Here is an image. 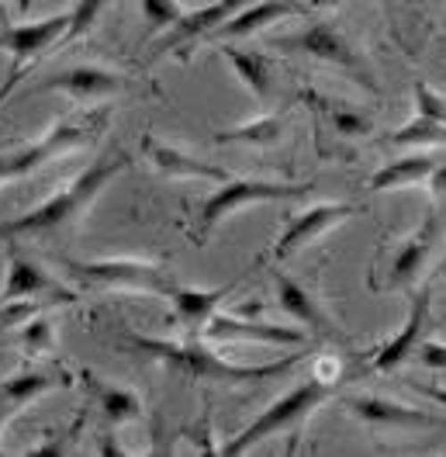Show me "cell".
<instances>
[{"instance_id":"cell-1","label":"cell","mask_w":446,"mask_h":457,"mask_svg":"<svg viewBox=\"0 0 446 457\" xmlns=\"http://www.w3.org/2000/svg\"><path fill=\"white\" fill-rule=\"evenodd\" d=\"M128 163H132V160H128V153H121V149L112 153V156H104V160H94L84 173H77L62 191H56L49 201H42L38 208H31V212L18 215V219L0 222V239L18 243V239H35V236H53L59 228L80 222L87 212H90V204L97 201V195H101Z\"/></svg>"},{"instance_id":"cell-2","label":"cell","mask_w":446,"mask_h":457,"mask_svg":"<svg viewBox=\"0 0 446 457\" xmlns=\"http://www.w3.org/2000/svg\"><path fill=\"white\" fill-rule=\"evenodd\" d=\"M128 343L142 350V353H149V357H156V361H163L169 364L173 371L180 374H191L197 381H270V378H284V374L291 371L305 353H291V357H284L277 364H228L222 361L215 350H208L201 337L187 343H163V340H145V337H128Z\"/></svg>"},{"instance_id":"cell-3","label":"cell","mask_w":446,"mask_h":457,"mask_svg":"<svg viewBox=\"0 0 446 457\" xmlns=\"http://www.w3.org/2000/svg\"><path fill=\"white\" fill-rule=\"evenodd\" d=\"M333 381H322V378H305L301 385H294L284 399H277L270 409H263L256 420H252L250 427L243 429L235 440H228L222 447V454L235 457V454H246L250 447L256 444H263L267 436H277L284 429H294L301 427L308 416L322 405L326 399H333Z\"/></svg>"},{"instance_id":"cell-4","label":"cell","mask_w":446,"mask_h":457,"mask_svg":"<svg viewBox=\"0 0 446 457\" xmlns=\"http://www.w3.org/2000/svg\"><path fill=\"white\" fill-rule=\"evenodd\" d=\"M108 118H112V112H94L87 114L84 121H59V125H53L42 139H35L31 145H21L14 153H0V184L18 180L25 173H35L38 167H45L49 160H56L62 153L90 143L104 129Z\"/></svg>"},{"instance_id":"cell-5","label":"cell","mask_w":446,"mask_h":457,"mask_svg":"<svg viewBox=\"0 0 446 457\" xmlns=\"http://www.w3.org/2000/svg\"><path fill=\"white\" fill-rule=\"evenodd\" d=\"M66 25H70V14L42 18V21H29V25H4L0 29V49L11 53L7 80L0 84V104L18 90V84L25 80V73L38 59L45 56V53H53V49H62Z\"/></svg>"},{"instance_id":"cell-6","label":"cell","mask_w":446,"mask_h":457,"mask_svg":"<svg viewBox=\"0 0 446 457\" xmlns=\"http://www.w3.org/2000/svg\"><path fill=\"white\" fill-rule=\"evenodd\" d=\"M311 195V184H280V180H232L225 177L219 191L204 201L201 219H197V239H208L225 219H232L246 204H263V201H298Z\"/></svg>"},{"instance_id":"cell-7","label":"cell","mask_w":446,"mask_h":457,"mask_svg":"<svg viewBox=\"0 0 446 457\" xmlns=\"http://www.w3.org/2000/svg\"><path fill=\"white\" fill-rule=\"evenodd\" d=\"M66 270L94 287H118V291H142V295H173L177 287L167 274L149 260H90L77 263L66 260Z\"/></svg>"},{"instance_id":"cell-8","label":"cell","mask_w":446,"mask_h":457,"mask_svg":"<svg viewBox=\"0 0 446 457\" xmlns=\"http://www.w3.org/2000/svg\"><path fill=\"white\" fill-rule=\"evenodd\" d=\"M243 4L246 0H215V4L201 7V11H184L169 29H163V38L156 42V53L153 56L163 59L177 53L180 59H187L194 53V46H201L204 38H211Z\"/></svg>"},{"instance_id":"cell-9","label":"cell","mask_w":446,"mask_h":457,"mask_svg":"<svg viewBox=\"0 0 446 457\" xmlns=\"http://www.w3.org/2000/svg\"><path fill=\"white\" fill-rule=\"evenodd\" d=\"M29 298L49 302V305H73V302H80L77 291L62 287L49 270H42L18 246H11V253H7V281L0 287V305L4 302H29Z\"/></svg>"},{"instance_id":"cell-10","label":"cell","mask_w":446,"mask_h":457,"mask_svg":"<svg viewBox=\"0 0 446 457\" xmlns=\"http://www.w3.org/2000/svg\"><path fill=\"white\" fill-rule=\"evenodd\" d=\"M280 46H287V49H298V53H305V56H315L322 59V62H329L335 70H346V73H353L357 80L374 90V80L367 77V70H363L360 56H357V49L343 38V31L329 25V21H311L308 29H301L298 35H287V38H280Z\"/></svg>"},{"instance_id":"cell-11","label":"cell","mask_w":446,"mask_h":457,"mask_svg":"<svg viewBox=\"0 0 446 457\" xmlns=\"http://www.w3.org/2000/svg\"><path fill=\"white\" fill-rule=\"evenodd\" d=\"M204 343H232V340H250V343H270V346H301L305 333L301 329H287V326H270V322H256V319H239V315L215 312L204 329H201Z\"/></svg>"},{"instance_id":"cell-12","label":"cell","mask_w":446,"mask_h":457,"mask_svg":"<svg viewBox=\"0 0 446 457\" xmlns=\"http://www.w3.org/2000/svg\"><path fill=\"white\" fill-rule=\"evenodd\" d=\"M353 212H357V208H353V204H343V201L305 208L301 215H294V219L287 222V228L280 232L277 246H274V257L277 260L291 257L294 250H301V246H308V243H315L322 232H329V228H335L339 222H346Z\"/></svg>"},{"instance_id":"cell-13","label":"cell","mask_w":446,"mask_h":457,"mask_svg":"<svg viewBox=\"0 0 446 457\" xmlns=\"http://www.w3.org/2000/svg\"><path fill=\"white\" fill-rule=\"evenodd\" d=\"M125 87L121 73L112 70H101V66H70V70H59L53 77H45L42 84L31 87V94L38 90H59L73 101H101V97H112Z\"/></svg>"},{"instance_id":"cell-14","label":"cell","mask_w":446,"mask_h":457,"mask_svg":"<svg viewBox=\"0 0 446 457\" xmlns=\"http://www.w3.org/2000/svg\"><path fill=\"white\" fill-rule=\"evenodd\" d=\"M219 53L232 62L235 77L250 87L256 104H263V108L274 104V97H277V66H274V59L256 53V49H235L232 42H219Z\"/></svg>"},{"instance_id":"cell-15","label":"cell","mask_w":446,"mask_h":457,"mask_svg":"<svg viewBox=\"0 0 446 457\" xmlns=\"http://www.w3.org/2000/svg\"><path fill=\"white\" fill-rule=\"evenodd\" d=\"M436 243H440V215L429 212L425 222H422V228H418L416 236H409V239L401 243V250L394 253V260H391L388 285L391 287L412 285L418 274H422V267H425V260H429V253H433Z\"/></svg>"},{"instance_id":"cell-16","label":"cell","mask_w":446,"mask_h":457,"mask_svg":"<svg viewBox=\"0 0 446 457\" xmlns=\"http://www.w3.org/2000/svg\"><path fill=\"white\" fill-rule=\"evenodd\" d=\"M274 287H277L280 309L291 315L294 322H301L308 333L315 337H335V322L326 315V309L311 298V291L305 285H298L294 278H287L284 270H274Z\"/></svg>"},{"instance_id":"cell-17","label":"cell","mask_w":446,"mask_h":457,"mask_svg":"<svg viewBox=\"0 0 446 457\" xmlns=\"http://www.w3.org/2000/svg\"><path fill=\"white\" fill-rule=\"evenodd\" d=\"M301 7L294 4H284V0H256V4H243L222 29L211 35V42H235V38H250L256 31L270 29L280 18H291L298 14Z\"/></svg>"},{"instance_id":"cell-18","label":"cell","mask_w":446,"mask_h":457,"mask_svg":"<svg viewBox=\"0 0 446 457\" xmlns=\"http://www.w3.org/2000/svg\"><path fill=\"white\" fill-rule=\"evenodd\" d=\"M142 149H145V156L153 160V167H156V170H163L167 177H184V180H215V184H222L225 177H228L222 167L204 163V160H197V156L184 153V149H173V145L160 143V139H153V136H145V139H142Z\"/></svg>"},{"instance_id":"cell-19","label":"cell","mask_w":446,"mask_h":457,"mask_svg":"<svg viewBox=\"0 0 446 457\" xmlns=\"http://www.w3.org/2000/svg\"><path fill=\"white\" fill-rule=\"evenodd\" d=\"M425 326H429V295H416V298H412V312L405 319L401 333H398L394 340L384 343L381 350H374V368H377V371H394L405 357H412L416 346L422 343Z\"/></svg>"},{"instance_id":"cell-20","label":"cell","mask_w":446,"mask_h":457,"mask_svg":"<svg viewBox=\"0 0 446 457\" xmlns=\"http://www.w3.org/2000/svg\"><path fill=\"white\" fill-rule=\"evenodd\" d=\"M350 412L363 420V423H374V427H436V416L429 412H418V409H409L401 402L381 399V395H357V399L346 402Z\"/></svg>"},{"instance_id":"cell-21","label":"cell","mask_w":446,"mask_h":457,"mask_svg":"<svg viewBox=\"0 0 446 457\" xmlns=\"http://www.w3.org/2000/svg\"><path fill=\"white\" fill-rule=\"evenodd\" d=\"M59 381L53 374L45 371H21V374H11L0 381V429L11 423V416H18L29 402H35L38 395L53 392Z\"/></svg>"},{"instance_id":"cell-22","label":"cell","mask_w":446,"mask_h":457,"mask_svg":"<svg viewBox=\"0 0 446 457\" xmlns=\"http://www.w3.org/2000/svg\"><path fill=\"white\" fill-rule=\"evenodd\" d=\"M232 287L235 285L215 287V291H184V287H177V291L169 295V298H173V309H177V319H180L194 337H201L204 322L219 312V305L232 295Z\"/></svg>"},{"instance_id":"cell-23","label":"cell","mask_w":446,"mask_h":457,"mask_svg":"<svg viewBox=\"0 0 446 457\" xmlns=\"http://www.w3.org/2000/svg\"><path fill=\"white\" fill-rule=\"evenodd\" d=\"M436 170V160L433 156H405V160H394L388 167L370 177V191L384 195V191H398V187H409V184H418L425 180L429 173Z\"/></svg>"},{"instance_id":"cell-24","label":"cell","mask_w":446,"mask_h":457,"mask_svg":"<svg viewBox=\"0 0 446 457\" xmlns=\"http://www.w3.org/2000/svg\"><path fill=\"white\" fill-rule=\"evenodd\" d=\"M284 132V114H263L256 121H246L239 129H228V132H219L215 143H256V145H270L280 139Z\"/></svg>"},{"instance_id":"cell-25","label":"cell","mask_w":446,"mask_h":457,"mask_svg":"<svg viewBox=\"0 0 446 457\" xmlns=\"http://www.w3.org/2000/svg\"><path fill=\"white\" fill-rule=\"evenodd\" d=\"M394 145H446V125L443 121H433V118H412L409 125H401L394 136Z\"/></svg>"},{"instance_id":"cell-26","label":"cell","mask_w":446,"mask_h":457,"mask_svg":"<svg viewBox=\"0 0 446 457\" xmlns=\"http://www.w3.org/2000/svg\"><path fill=\"white\" fill-rule=\"evenodd\" d=\"M326 114H329V121H333V132H339L343 139H363V136H370V118L360 114L357 108H346V104H339V101H326Z\"/></svg>"},{"instance_id":"cell-27","label":"cell","mask_w":446,"mask_h":457,"mask_svg":"<svg viewBox=\"0 0 446 457\" xmlns=\"http://www.w3.org/2000/svg\"><path fill=\"white\" fill-rule=\"evenodd\" d=\"M101 409L108 416V423L118 427V423H128L142 412V402L128 392V388H101Z\"/></svg>"},{"instance_id":"cell-28","label":"cell","mask_w":446,"mask_h":457,"mask_svg":"<svg viewBox=\"0 0 446 457\" xmlns=\"http://www.w3.org/2000/svg\"><path fill=\"white\" fill-rule=\"evenodd\" d=\"M108 7V0H77L73 4V11H70V25H66V38H62V46H70V42H77V38H84L87 31L94 29V21L101 18V11Z\"/></svg>"},{"instance_id":"cell-29","label":"cell","mask_w":446,"mask_h":457,"mask_svg":"<svg viewBox=\"0 0 446 457\" xmlns=\"http://www.w3.org/2000/svg\"><path fill=\"white\" fill-rule=\"evenodd\" d=\"M142 18H145V35H156V31L169 29L184 11L177 0H139Z\"/></svg>"},{"instance_id":"cell-30","label":"cell","mask_w":446,"mask_h":457,"mask_svg":"<svg viewBox=\"0 0 446 457\" xmlns=\"http://www.w3.org/2000/svg\"><path fill=\"white\" fill-rule=\"evenodd\" d=\"M21 343H25V350L29 353H45V350H53V326L45 322V319H29L25 322V333H21Z\"/></svg>"},{"instance_id":"cell-31","label":"cell","mask_w":446,"mask_h":457,"mask_svg":"<svg viewBox=\"0 0 446 457\" xmlns=\"http://www.w3.org/2000/svg\"><path fill=\"white\" fill-rule=\"evenodd\" d=\"M416 104L422 118H433V121H443L446 125V97H440L429 84H416Z\"/></svg>"},{"instance_id":"cell-32","label":"cell","mask_w":446,"mask_h":457,"mask_svg":"<svg viewBox=\"0 0 446 457\" xmlns=\"http://www.w3.org/2000/svg\"><path fill=\"white\" fill-rule=\"evenodd\" d=\"M418 357L429 364V368H436V371H446V343H418Z\"/></svg>"},{"instance_id":"cell-33","label":"cell","mask_w":446,"mask_h":457,"mask_svg":"<svg viewBox=\"0 0 446 457\" xmlns=\"http://www.w3.org/2000/svg\"><path fill=\"white\" fill-rule=\"evenodd\" d=\"M425 395H433L440 405H446V388H425Z\"/></svg>"},{"instance_id":"cell-34","label":"cell","mask_w":446,"mask_h":457,"mask_svg":"<svg viewBox=\"0 0 446 457\" xmlns=\"http://www.w3.org/2000/svg\"><path fill=\"white\" fill-rule=\"evenodd\" d=\"M343 0H311V7H339Z\"/></svg>"},{"instance_id":"cell-35","label":"cell","mask_w":446,"mask_h":457,"mask_svg":"<svg viewBox=\"0 0 446 457\" xmlns=\"http://www.w3.org/2000/svg\"><path fill=\"white\" fill-rule=\"evenodd\" d=\"M377 4H381V7H384V11H388V7H391V0H377Z\"/></svg>"}]
</instances>
